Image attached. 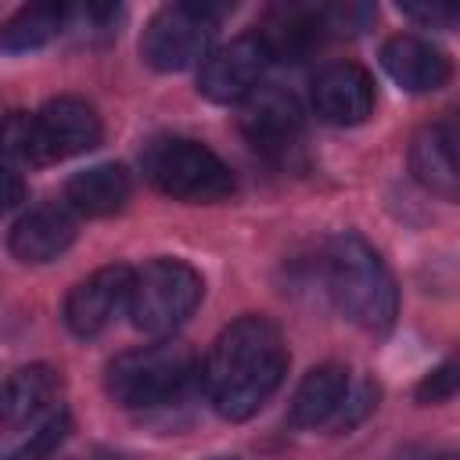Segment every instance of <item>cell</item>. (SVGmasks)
<instances>
[{
    "instance_id": "ba28073f",
    "label": "cell",
    "mask_w": 460,
    "mask_h": 460,
    "mask_svg": "<svg viewBox=\"0 0 460 460\" xmlns=\"http://www.w3.org/2000/svg\"><path fill=\"white\" fill-rule=\"evenodd\" d=\"M241 133L248 137V144L273 158V162H288L291 151L302 140V111L298 101L277 86H259L248 101H241Z\"/></svg>"
},
{
    "instance_id": "ac0fdd59",
    "label": "cell",
    "mask_w": 460,
    "mask_h": 460,
    "mask_svg": "<svg viewBox=\"0 0 460 460\" xmlns=\"http://www.w3.org/2000/svg\"><path fill=\"white\" fill-rule=\"evenodd\" d=\"M68 22V7L61 4H29L14 11L7 22H0V50L4 54H25L47 47Z\"/></svg>"
},
{
    "instance_id": "4fadbf2b",
    "label": "cell",
    "mask_w": 460,
    "mask_h": 460,
    "mask_svg": "<svg viewBox=\"0 0 460 460\" xmlns=\"http://www.w3.org/2000/svg\"><path fill=\"white\" fill-rule=\"evenodd\" d=\"M410 169L420 187L431 194L456 201L460 194V165H456V126L453 119L424 126L410 144Z\"/></svg>"
},
{
    "instance_id": "277c9868",
    "label": "cell",
    "mask_w": 460,
    "mask_h": 460,
    "mask_svg": "<svg viewBox=\"0 0 460 460\" xmlns=\"http://www.w3.org/2000/svg\"><path fill=\"white\" fill-rule=\"evenodd\" d=\"M144 176L169 198L187 205H212L234 194V172L230 165L190 137H155L140 151Z\"/></svg>"
},
{
    "instance_id": "8fae6325",
    "label": "cell",
    "mask_w": 460,
    "mask_h": 460,
    "mask_svg": "<svg viewBox=\"0 0 460 460\" xmlns=\"http://www.w3.org/2000/svg\"><path fill=\"white\" fill-rule=\"evenodd\" d=\"M61 370L47 363H29L18 367L0 381V428L18 431V428H36L58 410L61 399Z\"/></svg>"
},
{
    "instance_id": "44dd1931",
    "label": "cell",
    "mask_w": 460,
    "mask_h": 460,
    "mask_svg": "<svg viewBox=\"0 0 460 460\" xmlns=\"http://www.w3.org/2000/svg\"><path fill=\"white\" fill-rule=\"evenodd\" d=\"M68 22H72V29L79 32V40H86V43H93V40H108L115 29V22H119V7L115 4H86V7H72L68 11ZM65 22V25H68Z\"/></svg>"
},
{
    "instance_id": "7c38bea8",
    "label": "cell",
    "mask_w": 460,
    "mask_h": 460,
    "mask_svg": "<svg viewBox=\"0 0 460 460\" xmlns=\"http://www.w3.org/2000/svg\"><path fill=\"white\" fill-rule=\"evenodd\" d=\"M381 68L392 75L395 86H402L410 93L442 90L453 75L446 50H438L431 40L413 36V32H399L381 47Z\"/></svg>"
},
{
    "instance_id": "603a6c76",
    "label": "cell",
    "mask_w": 460,
    "mask_h": 460,
    "mask_svg": "<svg viewBox=\"0 0 460 460\" xmlns=\"http://www.w3.org/2000/svg\"><path fill=\"white\" fill-rule=\"evenodd\" d=\"M453 392H456V363L453 359H446L442 367H435L417 385V399L420 402H446V399H453Z\"/></svg>"
},
{
    "instance_id": "4316f807",
    "label": "cell",
    "mask_w": 460,
    "mask_h": 460,
    "mask_svg": "<svg viewBox=\"0 0 460 460\" xmlns=\"http://www.w3.org/2000/svg\"><path fill=\"white\" fill-rule=\"evenodd\" d=\"M438 460H456V456H453V453H446V456H438Z\"/></svg>"
},
{
    "instance_id": "6da1fadb",
    "label": "cell",
    "mask_w": 460,
    "mask_h": 460,
    "mask_svg": "<svg viewBox=\"0 0 460 460\" xmlns=\"http://www.w3.org/2000/svg\"><path fill=\"white\" fill-rule=\"evenodd\" d=\"M212 410L223 420L255 417L288 374V345L273 320L248 313L234 320L198 370Z\"/></svg>"
},
{
    "instance_id": "7a4b0ae2",
    "label": "cell",
    "mask_w": 460,
    "mask_h": 460,
    "mask_svg": "<svg viewBox=\"0 0 460 460\" xmlns=\"http://www.w3.org/2000/svg\"><path fill=\"white\" fill-rule=\"evenodd\" d=\"M327 288L338 309L363 331H388L399 313V291L370 241L345 230L327 244Z\"/></svg>"
},
{
    "instance_id": "9c48e42d",
    "label": "cell",
    "mask_w": 460,
    "mask_h": 460,
    "mask_svg": "<svg viewBox=\"0 0 460 460\" xmlns=\"http://www.w3.org/2000/svg\"><path fill=\"white\" fill-rule=\"evenodd\" d=\"M133 270L129 266H101L83 277L65 298V327L75 338H97L126 305H129Z\"/></svg>"
},
{
    "instance_id": "9a60e30c",
    "label": "cell",
    "mask_w": 460,
    "mask_h": 460,
    "mask_svg": "<svg viewBox=\"0 0 460 460\" xmlns=\"http://www.w3.org/2000/svg\"><path fill=\"white\" fill-rule=\"evenodd\" d=\"M36 119L43 126V137H47V147H50L54 162L93 151L104 137L101 115L83 97H54L36 111Z\"/></svg>"
},
{
    "instance_id": "484cf974",
    "label": "cell",
    "mask_w": 460,
    "mask_h": 460,
    "mask_svg": "<svg viewBox=\"0 0 460 460\" xmlns=\"http://www.w3.org/2000/svg\"><path fill=\"white\" fill-rule=\"evenodd\" d=\"M72 460H122V456H119V453H111V449H90V453L72 456Z\"/></svg>"
},
{
    "instance_id": "8992f818",
    "label": "cell",
    "mask_w": 460,
    "mask_h": 460,
    "mask_svg": "<svg viewBox=\"0 0 460 460\" xmlns=\"http://www.w3.org/2000/svg\"><path fill=\"white\" fill-rule=\"evenodd\" d=\"M223 7L208 4H165L151 14L140 36V54L158 72H183L208 58L212 29Z\"/></svg>"
},
{
    "instance_id": "30bf717a",
    "label": "cell",
    "mask_w": 460,
    "mask_h": 460,
    "mask_svg": "<svg viewBox=\"0 0 460 460\" xmlns=\"http://www.w3.org/2000/svg\"><path fill=\"white\" fill-rule=\"evenodd\" d=\"M309 101L327 126H359L374 111V79L356 61H331L313 75Z\"/></svg>"
},
{
    "instance_id": "52a82bcc",
    "label": "cell",
    "mask_w": 460,
    "mask_h": 460,
    "mask_svg": "<svg viewBox=\"0 0 460 460\" xmlns=\"http://www.w3.org/2000/svg\"><path fill=\"white\" fill-rule=\"evenodd\" d=\"M273 54L259 32H244L223 47H216L198 72V93L216 104H241L248 101L270 68Z\"/></svg>"
},
{
    "instance_id": "2e32d148",
    "label": "cell",
    "mask_w": 460,
    "mask_h": 460,
    "mask_svg": "<svg viewBox=\"0 0 460 460\" xmlns=\"http://www.w3.org/2000/svg\"><path fill=\"white\" fill-rule=\"evenodd\" d=\"M349 381H352V374L341 363H320V367H313L298 381V388L291 395L288 420L295 428H331V420L338 417V410L345 402Z\"/></svg>"
},
{
    "instance_id": "cb8c5ba5",
    "label": "cell",
    "mask_w": 460,
    "mask_h": 460,
    "mask_svg": "<svg viewBox=\"0 0 460 460\" xmlns=\"http://www.w3.org/2000/svg\"><path fill=\"white\" fill-rule=\"evenodd\" d=\"M399 11L420 25H431V29H453L456 25V7H449V4H399Z\"/></svg>"
},
{
    "instance_id": "d4e9b609",
    "label": "cell",
    "mask_w": 460,
    "mask_h": 460,
    "mask_svg": "<svg viewBox=\"0 0 460 460\" xmlns=\"http://www.w3.org/2000/svg\"><path fill=\"white\" fill-rule=\"evenodd\" d=\"M22 198H25V180L11 165H0V216L11 212Z\"/></svg>"
},
{
    "instance_id": "5b68a950",
    "label": "cell",
    "mask_w": 460,
    "mask_h": 460,
    "mask_svg": "<svg viewBox=\"0 0 460 460\" xmlns=\"http://www.w3.org/2000/svg\"><path fill=\"white\" fill-rule=\"evenodd\" d=\"M201 273L180 259H155L133 273L129 288V320L144 334H172L190 320L201 302Z\"/></svg>"
},
{
    "instance_id": "d6986e66",
    "label": "cell",
    "mask_w": 460,
    "mask_h": 460,
    "mask_svg": "<svg viewBox=\"0 0 460 460\" xmlns=\"http://www.w3.org/2000/svg\"><path fill=\"white\" fill-rule=\"evenodd\" d=\"M0 151H7L18 162H29V165H50L54 162L40 119L29 111H11L0 122Z\"/></svg>"
},
{
    "instance_id": "e0dca14e",
    "label": "cell",
    "mask_w": 460,
    "mask_h": 460,
    "mask_svg": "<svg viewBox=\"0 0 460 460\" xmlns=\"http://www.w3.org/2000/svg\"><path fill=\"white\" fill-rule=\"evenodd\" d=\"M133 194V180L126 172V165L119 162H101V165H90L83 172H75L68 183H65V201L72 212L79 216H111L119 212Z\"/></svg>"
},
{
    "instance_id": "5bb4252c",
    "label": "cell",
    "mask_w": 460,
    "mask_h": 460,
    "mask_svg": "<svg viewBox=\"0 0 460 460\" xmlns=\"http://www.w3.org/2000/svg\"><path fill=\"white\" fill-rule=\"evenodd\" d=\"M75 241V219L68 205H36L14 219L7 248L22 262H50Z\"/></svg>"
},
{
    "instance_id": "3957f363",
    "label": "cell",
    "mask_w": 460,
    "mask_h": 460,
    "mask_svg": "<svg viewBox=\"0 0 460 460\" xmlns=\"http://www.w3.org/2000/svg\"><path fill=\"white\" fill-rule=\"evenodd\" d=\"M198 359L183 341H155L115 356L104 370L108 395L126 410H151L180 399L198 377Z\"/></svg>"
},
{
    "instance_id": "83f0119b",
    "label": "cell",
    "mask_w": 460,
    "mask_h": 460,
    "mask_svg": "<svg viewBox=\"0 0 460 460\" xmlns=\"http://www.w3.org/2000/svg\"><path fill=\"white\" fill-rule=\"evenodd\" d=\"M219 460H226V456H219Z\"/></svg>"
},
{
    "instance_id": "ffe728a7",
    "label": "cell",
    "mask_w": 460,
    "mask_h": 460,
    "mask_svg": "<svg viewBox=\"0 0 460 460\" xmlns=\"http://www.w3.org/2000/svg\"><path fill=\"white\" fill-rule=\"evenodd\" d=\"M65 435H68V413L58 406L47 420H40L36 428H29V435L14 449L0 453V460H47L65 442Z\"/></svg>"
},
{
    "instance_id": "7402d4cb",
    "label": "cell",
    "mask_w": 460,
    "mask_h": 460,
    "mask_svg": "<svg viewBox=\"0 0 460 460\" xmlns=\"http://www.w3.org/2000/svg\"><path fill=\"white\" fill-rule=\"evenodd\" d=\"M374 399H377V385H374V381H367V377H356V381H349L345 402H341L338 417L331 420V428H334V431H345V428L359 424V420H363V417L374 410Z\"/></svg>"
}]
</instances>
